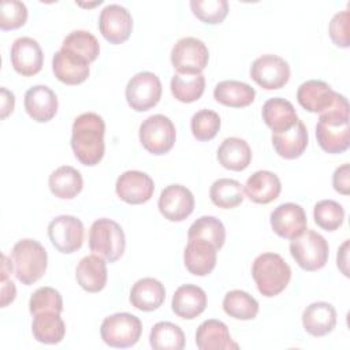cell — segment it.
I'll list each match as a JSON object with an SVG mask.
<instances>
[{"label": "cell", "instance_id": "22", "mask_svg": "<svg viewBox=\"0 0 350 350\" xmlns=\"http://www.w3.org/2000/svg\"><path fill=\"white\" fill-rule=\"evenodd\" d=\"M206 302V294L201 287L196 284H182L175 290L171 306L178 317L191 320L205 310Z\"/></svg>", "mask_w": 350, "mask_h": 350}, {"label": "cell", "instance_id": "7", "mask_svg": "<svg viewBox=\"0 0 350 350\" xmlns=\"http://www.w3.org/2000/svg\"><path fill=\"white\" fill-rule=\"evenodd\" d=\"M142 334L141 320L131 313H115L105 317L100 327V335L105 345L126 349L134 346Z\"/></svg>", "mask_w": 350, "mask_h": 350}, {"label": "cell", "instance_id": "40", "mask_svg": "<svg viewBox=\"0 0 350 350\" xmlns=\"http://www.w3.org/2000/svg\"><path fill=\"white\" fill-rule=\"evenodd\" d=\"M313 217L314 223L320 228L325 231H335L343 224L345 209L334 200H321L313 208Z\"/></svg>", "mask_w": 350, "mask_h": 350}, {"label": "cell", "instance_id": "6", "mask_svg": "<svg viewBox=\"0 0 350 350\" xmlns=\"http://www.w3.org/2000/svg\"><path fill=\"white\" fill-rule=\"evenodd\" d=\"M290 253L302 269L312 272L327 264L329 246L323 235L306 228L301 235L291 239Z\"/></svg>", "mask_w": 350, "mask_h": 350}, {"label": "cell", "instance_id": "36", "mask_svg": "<svg viewBox=\"0 0 350 350\" xmlns=\"http://www.w3.org/2000/svg\"><path fill=\"white\" fill-rule=\"evenodd\" d=\"M223 310L237 320H252L258 313V302L243 290H231L223 298Z\"/></svg>", "mask_w": 350, "mask_h": 350}, {"label": "cell", "instance_id": "48", "mask_svg": "<svg viewBox=\"0 0 350 350\" xmlns=\"http://www.w3.org/2000/svg\"><path fill=\"white\" fill-rule=\"evenodd\" d=\"M15 107V97L14 93L1 88V119H5Z\"/></svg>", "mask_w": 350, "mask_h": 350}, {"label": "cell", "instance_id": "46", "mask_svg": "<svg viewBox=\"0 0 350 350\" xmlns=\"http://www.w3.org/2000/svg\"><path fill=\"white\" fill-rule=\"evenodd\" d=\"M332 186L338 193L343 196H347L350 193V165L347 163L342 164L334 171Z\"/></svg>", "mask_w": 350, "mask_h": 350}, {"label": "cell", "instance_id": "44", "mask_svg": "<svg viewBox=\"0 0 350 350\" xmlns=\"http://www.w3.org/2000/svg\"><path fill=\"white\" fill-rule=\"evenodd\" d=\"M27 21V8L18 0H3L0 4V29L14 30L23 26Z\"/></svg>", "mask_w": 350, "mask_h": 350}, {"label": "cell", "instance_id": "13", "mask_svg": "<svg viewBox=\"0 0 350 350\" xmlns=\"http://www.w3.org/2000/svg\"><path fill=\"white\" fill-rule=\"evenodd\" d=\"M98 29L103 37L111 44H122L131 34L133 16L122 5L108 4L100 12Z\"/></svg>", "mask_w": 350, "mask_h": 350}, {"label": "cell", "instance_id": "27", "mask_svg": "<svg viewBox=\"0 0 350 350\" xmlns=\"http://www.w3.org/2000/svg\"><path fill=\"white\" fill-rule=\"evenodd\" d=\"M165 299V288L163 283L154 278H142L137 280L130 291L131 305L142 312L159 309Z\"/></svg>", "mask_w": 350, "mask_h": 350}, {"label": "cell", "instance_id": "15", "mask_svg": "<svg viewBox=\"0 0 350 350\" xmlns=\"http://www.w3.org/2000/svg\"><path fill=\"white\" fill-rule=\"evenodd\" d=\"M194 209L193 193L182 185H170L164 187L159 197V211L170 221H182L191 215Z\"/></svg>", "mask_w": 350, "mask_h": 350}, {"label": "cell", "instance_id": "32", "mask_svg": "<svg viewBox=\"0 0 350 350\" xmlns=\"http://www.w3.org/2000/svg\"><path fill=\"white\" fill-rule=\"evenodd\" d=\"M51 193L62 200H71L77 197L82 187L83 179L81 172L71 165H62L56 168L48 179Z\"/></svg>", "mask_w": 350, "mask_h": 350}, {"label": "cell", "instance_id": "1", "mask_svg": "<svg viewBox=\"0 0 350 350\" xmlns=\"http://www.w3.org/2000/svg\"><path fill=\"white\" fill-rule=\"evenodd\" d=\"M104 119L94 112H85L75 118L71 130V148L83 165H96L101 161L105 144Z\"/></svg>", "mask_w": 350, "mask_h": 350}, {"label": "cell", "instance_id": "5", "mask_svg": "<svg viewBox=\"0 0 350 350\" xmlns=\"http://www.w3.org/2000/svg\"><path fill=\"white\" fill-rule=\"evenodd\" d=\"M89 247L107 262H115L126 249L123 228L112 219H97L89 230Z\"/></svg>", "mask_w": 350, "mask_h": 350}, {"label": "cell", "instance_id": "16", "mask_svg": "<svg viewBox=\"0 0 350 350\" xmlns=\"http://www.w3.org/2000/svg\"><path fill=\"white\" fill-rule=\"evenodd\" d=\"M271 227L276 235L286 239H294L301 235L308 226L304 208L294 202H284L276 206L271 213Z\"/></svg>", "mask_w": 350, "mask_h": 350}, {"label": "cell", "instance_id": "45", "mask_svg": "<svg viewBox=\"0 0 350 350\" xmlns=\"http://www.w3.org/2000/svg\"><path fill=\"white\" fill-rule=\"evenodd\" d=\"M349 11H340L335 14L329 22L328 33L332 42L339 48H349Z\"/></svg>", "mask_w": 350, "mask_h": 350}, {"label": "cell", "instance_id": "49", "mask_svg": "<svg viewBox=\"0 0 350 350\" xmlns=\"http://www.w3.org/2000/svg\"><path fill=\"white\" fill-rule=\"evenodd\" d=\"M349 239H346L342 246L338 250V256H336V262H338V268L342 271V273L345 276H349V269H347V264H349Z\"/></svg>", "mask_w": 350, "mask_h": 350}, {"label": "cell", "instance_id": "2", "mask_svg": "<svg viewBox=\"0 0 350 350\" xmlns=\"http://www.w3.org/2000/svg\"><path fill=\"white\" fill-rule=\"evenodd\" d=\"M316 138L319 146L331 154L343 153L350 146V116L349 103L343 94L338 93L334 105L320 113L316 124Z\"/></svg>", "mask_w": 350, "mask_h": 350}, {"label": "cell", "instance_id": "47", "mask_svg": "<svg viewBox=\"0 0 350 350\" xmlns=\"http://www.w3.org/2000/svg\"><path fill=\"white\" fill-rule=\"evenodd\" d=\"M16 288L12 280L1 279V308H5L8 304H11L15 299Z\"/></svg>", "mask_w": 350, "mask_h": 350}, {"label": "cell", "instance_id": "21", "mask_svg": "<svg viewBox=\"0 0 350 350\" xmlns=\"http://www.w3.org/2000/svg\"><path fill=\"white\" fill-rule=\"evenodd\" d=\"M183 261L187 271L196 276H206L216 267L217 249L204 239H189Z\"/></svg>", "mask_w": 350, "mask_h": 350}, {"label": "cell", "instance_id": "14", "mask_svg": "<svg viewBox=\"0 0 350 350\" xmlns=\"http://www.w3.org/2000/svg\"><path fill=\"white\" fill-rule=\"evenodd\" d=\"M115 190L118 197L127 204H145L153 196L154 182L148 174L137 170H130L123 172L116 179Z\"/></svg>", "mask_w": 350, "mask_h": 350}, {"label": "cell", "instance_id": "10", "mask_svg": "<svg viewBox=\"0 0 350 350\" xmlns=\"http://www.w3.org/2000/svg\"><path fill=\"white\" fill-rule=\"evenodd\" d=\"M161 92L163 88L159 77L150 71H142L131 77L124 94L131 109L144 112L153 108L160 101Z\"/></svg>", "mask_w": 350, "mask_h": 350}, {"label": "cell", "instance_id": "38", "mask_svg": "<svg viewBox=\"0 0 350 350\" xmlns=\"http://www.w3.org/2000/svg\"><path fill=\"white\" fill-rule=\"evenodd\" d=\"M204 239L212 243L217 250L223 247L226 241V228L215 216L198 217L187 231V239Z\"/></svg>", "mask_w": 350, "mask_h": 350}, {"label": "cell", "instance_id": "43", "mask_svg": "<svg viewBox=\"0 0 350 350\" xmlns=\"http://www.w3.org/2000/svg\"><path fill=\"white\" fill-rule=\"evenodd\" d=\"M29 310L34 316L41 312H63V298L60 293L53 287H40L37 288L29 301Z\"/></svg>", "mask_w": 350, "mask_h": 350}, {"label": "cell", "instance_id": "29", "mask_svg": "<svg viewBox=\"0 0 350 350\" xmlns=\"http://www.w3.org/2000/svg\"><path fill=\"white\" fill-rule=\"evenodd\" d=\"M262 120L272 130V133H282L291 129L297 120L294 105L282 97H272L267 100L261 109Z\"/></svg>", "mask_w": 350, "mask_h": 350}, {"label": "cell", "instance_id": "37", "mask_svg": "<svg viewBox=\"0 0 350 350\" xmlns=\"http://www.w3.org/2000/svg\"><path fill=\"white\" fill-rule=\"evenodd\" d=\"M212 202L223 209H232L242 204L243 190L238 180L230 178H220L215 180L209 189Z\"/></svg>", "mask_w": 350, "mask_h": 350}, {"label": "cell", "instance_id": "30", "mask_svg": "<svg viewBox=\"0 0 350 350\" xmlns=\"http://www.w3.org/2000/svg\"><path fill=\"white\" fill-rule=\"evenodd\" d=\"M216 157L221 167L231 171H243L252 161V150L245 139L228 137L217 148Z\"/></svg>", "mask_w": 350, "mask_h": 350}, {"label": "cell", "instance_id": "28", "mask_svg": "<svg viewBox=\"0 0 350 350\" xmlns=\"http://www.w3.org/2000/svg\"><path fill=\"white\" fill-rule=\"evenodd\" d=\"M302 325L312 336H324L336 325V310L328 302H313L302 313Z\"/></svg>", "mask_w": 350, "mask_h": 350}, {"label": "cell", "instance_id": "34", "mask_svg": "<svg viewBox=\"0 0 350 350\" xmlns=\"http://www.w3.org/2000/svg\"><path fill=\"white\" fill-rule=\"evenodd\" d=\"M205 90V77L200 74L175 72L171 78V93L180 103L197 101Z\"/></svg>", "mask_w": 350, "mask_h": 350}, {"label": "cell", "instance_id": "11", "mask_svg": "<svg viewBox=\"0 0 350 350\" xmlns=\"http://www.w3.org/2000/svg\"><path fill=\"white\" fill-rule=\"evenodd\" d=\"M250 78L265 90L280 89L290 79V66L283 57L265 53L252 63Z\"/></svg>", "mask_w": 350, "mask_h": 350}, {"label": "cell", "instance_id": "33", "mask_svg": "<svg viewBox=\"0 0 350 350\" xmlns=\"http://www.w3.org/2000/svg\"><path fill=\"white\" fill-rule=\"evenodd\" d=\"M31 332L37 342L45 345L60 343L66 335V324L56 312H41L34 314Z\"/></svg>", "mask_w": 350, "mask_h": 350}, {"label": "cell", "instance_id": "4", "mask_svg": "<svg viewBox=\"0 0 350 350\" xmlns=\"http://www.w3.org/2000/svg\"><path fill=\"white\" fill-rule=\"evenodd\" d=\"M16 279L26 286L40 280L48 265L45 247L36 239L25 238L18 241L11 252Z\"/></svg>", "mask_w": 350, "mask_h": 350}, {"label": "cell", "instance_id": "12", "mask_svg": "<svg viewBox=\"0 0 350 350\" xmlns=\"http://www.w3.org/2000/svg\"><path fill=\"white\" fill-rule=\"evenodd\" d=\"M85 228L82 221L72 215H60L48 224V237L60 253L70 254L81 249Z\"/></svg>", "mask_w": 350, "mask_h": 350}, {"label": "cell", "instance_id": "42", "mask_svg": "<svg viewBox=\"0 0 350 350\" xmlns=\"http://www.w3.org/2000/svg\"><path fill=\"white\" fill-rule=\"evenodd\" d=\"M221 120L219 113L211 109H200L191 116L190 127L194 138L198 141H209L216 137Z\"/></svg>", "mask_w": 350, "mask_h": 350}, {"label": "cell", "instance_id": "31", "mask_svg": "<svg viewBox=\"0 0 350 350\" xmlns=\"http://www.w3.org/2000/svg\"><path fill=\"white\" fill-rule=\"evenodd\" d=\"M213 97L217 103L226 107L242 108L250 105L254 101L256 90L245 82L227 79L219 82L215 86Z\"/></svg>", "mask_w": 350, "mask_h": 350}, {"label": "cell", "instance_id": "20", "mask_svg": "<svg viewBox=\"0 0 350 350\" xmlns=\"http://www.w3.org/2000/svg\"><path fill=\"white\" fill-rule=\"evenodd\" d=\"M25 109L27 115L38 122H49L57 112V97L55 92L45 85H34L25 93Z\"/></svg>", "mask_w": 350, "mask_h": 350}, {"label": "cell", "instance_id": "3", "mask_svg": "<svg viewBox=\"0 0 350 350\" xmlns=\"http://www.w3.org/2000/svg\"><path fill=\"white\" fill-rule=\"evenodd\" d=\"M252 276L264 297L280 294L291 279V268L278 253L258 254L252 265Z\"/></svg>", "mask_w": 350, "mask_h": 350}, {"label": "cell", "instance_id": "50", "mask_svg": "<svg viewBox=\"0 0 350 350\" xmlns=\"http://www.w3.org/2000/svg\"><path fill=\"white\" fill-rule=\"evenodd\" d=\"M12 272V264L10 262L8 257L3 254V264H1V279H7L8 275Z\"/></svg>", "mask_w": 350, "mask_h": 350}, {"label": "cell", "instance_id": "23", "mask_svg": "<svg viewBox=\"0 0 350 350\" xmlns=\"http://www.w3.org/2000/svg\"><path fill=\"white\" fill-rule=\"evenodd\" d=\"M243 190L250 201L256 204H269L279 197L282 183L276 174L261 170L247 178Z\"/></svg>", "mask_w": 350, "mask_h": 350}, {"label": "cell", "instance_id": "24", "mask_svg": "<svg viewBox=\"0 0 350 350\" xmlns=\"http://www.w3.org/2000/svg\"><path fill=\"white\" fill-rule=\"evenodd\" d=\"M309 142V134L306 126L302 120H297V123L282 133H272V145L275 152L287 160H293L299 157Z\"/></svg>", "mask_w": 350, "mask_h": 350}, {"label": "cell", "instance_id": "17", "mask_svg": "<svg viewBox=\"0 0 350 350\" xmlns=\"http://www.w3.org/2000/svg\"><path fill=\"white\" fill-rule=\"evenodd\" d=\"M11 64L23 77H33L42 68L44 53L40 44L31 37H19L11 45Z\"/></svg>", "mask_w": 350, "mask_h": 350}, {"label": "cell", "instance_id": "18", "mask_svg": "<svg viewBox=\"0 0 350 350\" xmlns=\"http://www.w3.org/2000/svg\"><path fill=\"white\" fill-rule=\"evenodd\" d=\"M338 93L332 90V88L319 79H309L299 85L297 90V100L302 108L313 113H323L329 109Z\"/></svg>", "mask_w": 350, "mask_h": 350}, {"label": "cell", "instance_id": "25", "mask_svg": "<svg viewBox=\"0 0 350 350\" xmlns=\"http://www.w3.org/2000/svg\"><path fill=\"white\" fill-rule=\"evenodd\" d=\"M196 345L200 350H228L238 349L232 342L227 325L215 319L202 321L196 331Z\"/></svg>", "mask_w": 350, "mask_h": 350}, {"label": "cell", "instance_id": "26", "mask_svg": "<svg viewBox=\"0 0 350 350\" xmlns=\"http://www.w3.org/2000/svg\"><path fill=\"white\" fill-rule=\"evenodd\" d=\"M75 278L78 284L88 293H98L107 284V261L97 254H90L77 265Z\"/></svg>", "mask_w": 350, "mask_h": 350}, {"label": "cell", "instance_id": "19", "mask_svg": "<svg viewBox=\"0 0 350 350\" xmlns=\"http://www.w3.org/2000/svg\"><path fill=\"white\" fill-rule=\"evenodd\" d=\"M89 62L81 56L60 48L52 59V70L55 77L66 85H79L89 77Z\"/></svg>", "mask_w": 350, "mask_h": 350}, {"label": "cell", "instance_id": "8", "mask_svg": "<svg viewBox=\"0 0 350 350\" xmlns=\"http://www.w3.org/2000/svg\"><path fill=\"white\" fill-rule=\"evenodd\" d=\"M139 142L152 154L168 153L176 139V130L172 120L161 113L146 118L139 126Z\"/></svg>", "mask_w": 350, "mask_h": 350}, {"label": "cell", "instance_id": "39", "mask_svg": "<svg viewBox=\"0 0 350 350\" xmlns=\"http://www.w3.org/2000/svg\"><path fill=\"white\" fill-rule=\"evenodd\" d=\"M62 48L70 51L86 62L92 63L100 53V44L97 38L86 30H74L63 40Z\"/></svg>", "mask_w": 350, "mask_h": 350}, {"label": "cell", "instance_id": "35", "mask_svg": "<svg viewBox=\"0 0 350 350\" xmlns=\"http://www.w3.org/2000/svg\"><path fill=\"white\" fill-rule=\"evenodd\" d=\"M149 343L154 350H182L185 347V334L174 323L159 321L150 329Z\"/></svg>", "mask_w": 350, "mask_h": 350}, {"label": "cell", "instance_id": "9", "mask_svg": "<svg viewBox=\"0 0 350 350\" xmlns=\"http://www.w3.org/2000/svg\"><path fill=\"white\" fill-rule=\"evenodd\" d=\"M208 60L206 45L196 37H183L171 49V63L180 74H200L208 66Z\"/></svg>", "mask_w": 350, "mask_h": 350}, {"label": "cell", "instance_id": "41", "mask_svg": "<svg viewBox=\"0 0 350 350\" xmlns=\"http://www.w3.org/2000/svg\"><path fill=\"white\" fill-rule=\"evenodd\" d=\"M190 8L197 19L208 25H217L228 14L227 0H191Z\"/></svg>", "mask_w": 350, "mask_h": 350}]
</instances>
